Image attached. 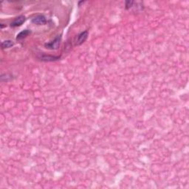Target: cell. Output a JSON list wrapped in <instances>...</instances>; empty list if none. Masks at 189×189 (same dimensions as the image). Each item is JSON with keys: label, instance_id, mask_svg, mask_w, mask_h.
Instances as JSON below:
<instances>
[{"label": "cell", "instance_id": "52a82bcc", "mask_svg": "<svg viewBox=\"0 0 189 189\" xmlns=\"http://www.w3.org/2000/svg\"><path fill=\"white\" fill-rule=\"evenodd\" d=\"M13 44H14V43L11 40H5V41L1 42V49L4 50V49L10 48V47H13Z\"/></svg>", "mask_w": 189, "mask_h": 189}, {"label": "cell", "instance_id": "5b68a950", "mask_svg": "<svg viewBox=\"0 0 189 189\" xmlns=\"http://www.w3.org/2000/svg\"><path fill=\"white\" fill-rule=\"evenodd\" d=\"M60 56H49V55H46V54H43L41 55V56L39 57V59L41 61H56V60L59 59Z\"/></svg>", "mask_w": 189, "mask_h": 189}, {"label": "cell", "instance_id": "8992f818", "mask_svg": "<svg viewBox=\"0 0 189 189\" xmlns=\"http://www.w3.org/2000/svg\"><path fill=\"white\" fill-rule=\"evenodd\" d=\"M29 34H30V31L29 30H24L23 31L20 32L19 34L16 36V40L17 41H21L24 38H25L27 36H29Z\"/></svg>", "mask_w": 189, "mask_h": 189}, {"label": "cell", "instance_id": "3957f363", "mask_svg": "<svg viewBox=\"0 0 189 189\" xmlns=\"http://www.w3.org/2000/svg\"><path fill=\"white\" fill-rule=\"evenodd\" d=\"M26 18L24 17V16H19V17L16 18L11 23H10V26L12 27H19V26H21L23 23L25 21Z\"/></svg>", "mask_w": 189, "mask_h": 189}, {"label": "cell", "instance_id": "7a4b0ae2", "mask_svg": "<svg viewBox=\"0 0 189 189\" xmlns=\"http://www.w3.org/2000/svg\"><path fill=\"white\" fill-rule=\"evenodd\" d=\"M87 37H88V32L87 30L79 33L77 36L76 41H76V45H81V44H82L87 40Z\"/></svg>", "mask_w": 189, "mask_h": 189}, {"label": "cell", "instance_id": "ba28073f", "mask_svg": "<svg viewBox=\"0 0 189 189\" xmlns=\"http://www.w3.org/2000/svg\"><path fill=\"white\" fill-rule=\"evenodd\" d=\"M134 1H126V9H129L130 7H132L133 6Z\"/></svg>", "mask_w": 189, "mask_h": 189}, {"label": "cell", "instance_id": "6da1fadb", "mask_svg": "<svg viewBox=\"0 0 189 189\" xmlns=\"http://www.w3.org/2000/svg\"><path fill=\"white\" fill-rule=\"evenodd\" d=\"M61 36H57L53 41H50L48 43H46L44 44V47L47 49H49V50H57L59 47L60 43H61Z\"/></svg>", "mask_w": 189, "mask_h": 189}, {"label": "cell", "instance_id": "277c9868", "mask_svg": "<svg viewBox=\"0 0 189 189\" xmlns=\"http://www.w3.org/2000/svg\"><path fill=\"white\" fill-rule=\"evenodd\" d=\"M32 23L35 24H38V25H41V24H44L47 22V20L46 18L44 16H41V15H38V16H35L34 18H33L31 20Z\"/></svg>", "mask_w": 189, "mask_h": 189}]
</instances>
